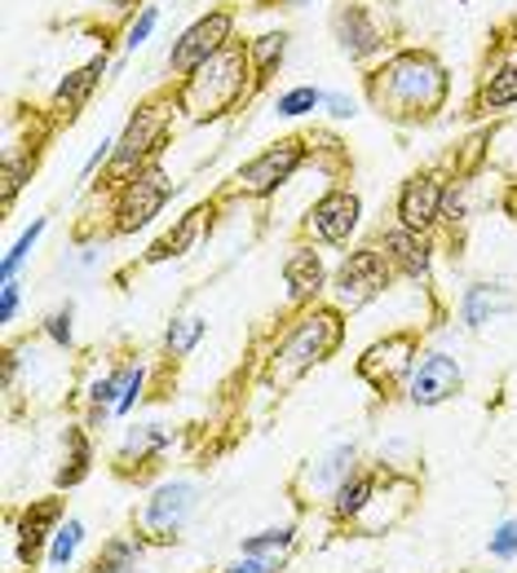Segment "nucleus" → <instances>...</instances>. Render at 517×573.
I'll return each instance as SVG.
<instances>
[{
	"label": "nucleus",
	"instance_id": "nucleus-9",
	"mask_svg": "<svg viewBox=\"0 0 517 573\" xmlns=\"http://www.w3.org/2000/svg\"><path fill=\"white\" fill-rule=\"evenodd\" d=\"M66 521V499L49 494V499H31L18 517H13V556L22 570H35L49 556V543L58 534V525Z\"/></svg>",
	"mask_w": 517,
	"mask_h": 573
},
{
	"label": "nucleus",
	"instance_id": "nucleus-36",
	"mask_svg": "<svg viewBox=\"0 0 517 573\" xmlns=\"http://www.w3.org/2000/svg\"><path fill=\"white\" fill-rule=\"evenodd\" d=\"M155 22H159V9H155V4H146V9H142V13L133 18V27L124 31V49H128V53H137V49H142V44L151 40Z\"/></svg>",
	"mask_w": 517,
	"mask_h": 573
},
{
	"label": "nucleus",
	"instance_id": "nucleus-20",
	"mask_svg": "<svg viewBox=\"0 0 517 573\" xmlns=\"http://www.w3.org/2000/svg\"><path fill=\"white\" fill-rule=\"evenodd\" d=\"M509 309H517V291L505 283H474V286H465V295H461V322H465L469 331L496 322V317L509 313Z\"/></svg>",
	"mask_w": 517,
	"mask_h": 573
},
{
	"label": "nucleus",
	"instance_id": "nucleus-4",
	"mask_svg": "<svg viewBox=\"0 0 517 573\" xmlns=\"http://www.w3.org/2000/svg\"><path fill=\"white\" fill-rule=\"evenodd\" d=\"M199 481L190 477H173V481H159L142 512H137V539L142 543H177L182 530L190 525V517L199 512Z\"/></svg>",
	"mask_w": 517,
	"mask_h": 573
},
{
	"label": "nucleus",
	"instance_id": "nucleus-17",
	"mask_svg": "<svg viewBox=\"0 0 517 573\" xmlns=\"http://www.w3.org/2000/svg\"><path fill=\"white\" fill-rule=\"evenodd\" d=\"M168 450H173V428H164V424H137V428H128L124 441H120V455H115L120 477L146 472V468L159 463Z\"/></svg>",
	"mask_w": 517,
	"mask_h": 573
},
{
	"label": "nucleus",
	"instance_id": "nucleus-42",
	"mask_svg": "<svg viewBox=\"0 0 517 573\" xmlns=\"http://www.w3.org/2000/svg\"><path fill=\"white\" fill-rule=\"evenodd\" d=\"M106 4H111V9H133L137 0H106Z\"/></svg>",
	"mask_w": 517,
	"mask_h": 573
},
{
	"label": "nucleus",
	"instance_id": "nucleus-23",
	"mask_svg": "<svg viewBox=\"0 0 517 573\" xmlns=\"http://www.w3.org/2000/svg\"><path fill=\"white\" fill-rule=\"evenodd\" d=\"M106 66H111V62H106V53H97V58H89L84 66H75L71 75H62V80H58V88H53V106L71 115V111H75V106L97 88V80L106 75Z\"/></svg>",
	"mask_w": 517,
	"mask_h": 573
},
{
	"label": "nucleus",
	"instance_id": "nucleus-41",
	"mask_svg": "<svg viewBox=\"0 0 517 573\" xmlns=\"http://www.w3.org/2000/svg\"><path fill=\"white\" fill-rule=\"evenodd\" d=\"M323 106H328L332 119H354V102L345 93H323Z\"/></svg>",
	"mask_w": 517,
	"mask_h": 573
},
{
	"label": "nucleus",
	"instance_id": "nucleus-27",
	"mask_svg": "<svg viewBox=\"0 0 517 573\" xmlns=\"http://www.w3.org/2000/svg\"><path fill=\"white\" fill-rule=\"evenodd\" d=\"M283 53H288V31H266V35H257V40L248 44V58H252V80H257V84H266V80L279 71Z\"/></svg>",
	"mask_w": 517,
	"mask_h": 573
},
{
	"label": "nucleus",
	"instance_id": "nucleus-22",
	"mask_svg": "<svg viewBox=\"0 0 517 573\" xmlns=\"http://www.w3.org/2000/svg\"><path fill=\"white\" fill-rule=\"evenodd\" d=\"M337 40H341V53L359 62V58H368V53L381 49V27L368 18L363 4H345L337 13Z\"/></svg>",
	"mask_w": 517,
	"mask_h": 573
},
{
	"label": "nucleus",
	"instance_id": "nucleus-10",
	"mask_svg": "<svg viewBox=\"0 0 517 573\" xmlns=\"http://www.w3.org/2000/svg\"><path fill=\"white\" fill-rule=\"evenodd\" d=\"M230 35H235V13H230V9H213V13L195 18V22L177 35V44H173V53H168L173 75L199 71L213 53H221V49L230 44Z\"/></svg>",
	"mask_w": 517,
	"mask_h": 573
},
{
	"label": "nucleus",
	"instance_id": "nucleus-39",
	"mask_svg": "<svg viewBox=\"0 0 517 573\" xmlns=\"http://www.w3.org/2000/svg\"><path fill=\"white\" fill-rule=\"evenodd\" d=\"M18 304H22L18 283H13V279H9V283H0V326H9V322L18 317Z\"/></svg>",
	"mask_w": 517,
	"mask_h": 573
},
{
	"label": "nucleus",
	"instance_id": "nucleus-15",
	"mask_svg": "<svg viewBox=\"0 0 517 573\" xmlns=\"http://www.w3.org/2000/svg\"><path fill=\"white\" fill-rule=\"evenodd\" d=\"M354 472H359V446H354V441H341V446L323 450L319 459H310V463L301 468L297 494H306V499H332L337 486H341L345 477H354Z\"/></svg>",
	"mask_w": 517,
	"mask_h": 573
},
{
	"label": "nucleus",
	"instance_id": "nucleus-34",
	"mask_svg": "<svg viewBox=\"0 0 517 573\" xmlns=\"http://www.w3.org/2000/svg\"><path fill=\"white\" fill-rule=\"evenodd\" d=\"M44 335H49V344H58V348H71V340H75V304H62V309H53V313L44 317Z\"/></svg>",
	"mask_w": 517,
	"mask_h": 573
},
{
	"label": "nucleus",
	"instance_id": "nucleus-31",
	"mask_svg": "<svg viewBox=\"0 0 517 573\" xmlns=\"http://www.w3.org/2000/svg\"><path fill=\"white\" fill-rule=\"evenodd\" d=\"M44 230H49V221H44V217H35V221L13 239V248H9V252H4V261H0V283H9V279L27 265V257L35 252V243H40V235H44Z\"/></svg>",
	"mask_w": 517,
	"mask_h": 573
},
{
	"label": "nucleus",
	"instance_id": "nucleus-40",
	"mask_svg": "<svg viewBox=\"0 0 517 573\" xmlns=\"http://www.w3.org/2000/svg\"><path fill=\"white\" fill-rule=\"evenodd\" d=\"M226 573H279L275 561H261V556H244L239 552V561L235 565H226Z\"/></svg>",
	"mask_w": 517,
	"mask_h": 573
},
{
	"label": "nucleus",
	"instance_id": "nucleus-6",
	"mask_svg": "<svg viewBox=\"0 0 517 573\" xmlns=\"http://www.w3.org/2000/svg\"><path fill=\"white\" fill-rule=\"evenodd\" d=\"M168 195H173V181H168V173L159 168V164H151V168H142V173H133L128 181H120V190H115V208H111V226H115V235H137V230H146L159 212H164V204H168Z\"/></svg>",
	"mask_w": 517,
	"mask_h": 573
},
{
	"label": "nucleus",
	"instance_id": "nucleus-24",
	"mask_svg": "<svg viewBox=\"0 0 517 573\" xmlns=\"http://www.w3.org/2000/svg\"><path fill=\"white\" fill-rule=\"evenodd\" d=\"M204 217H208V208H190L186 217H177V226L146 252V265H159V261H177V257H186L195 243H199V230H204Z\"/></svg>",
	"mask_w": 517,
	"mask_h": 573
},
{
	"label": "nucleus",
	"instance_id": "nucleus-32",
	"mask_svg": "<svg viewBox=\"0 0 517 573\" xmlns=\"http://www.w3.org/2000/svg\"><path fill=\"white\" fill-rule=\"evenodd\" d=\"M323 106V88H314V84H297V88H288L283 97H279V115L283 119H297V115H310V111H319Z\"/></svg>",
	"mask_w": 517,
	"mask_h": 573
},
{
	"label": "nucleus",
	"instance_id": "nucleus-37",
	"mask_svg": "<svg viewBox=\"0 0 517 573\" xmlns=\"http://www.w3.org/2000/svg\"><path fill=\"white\" fill-rule=\"evenodd\" d=\"M111 155H115V137H102V142H97V150L84 159V168H80V181H89V177H93L102 164H111Z\"/></svg>",
	"mask_w": 517,
	"mask_h": 573
},
{
	"label": "nucleus",
	"instance_id": "nucleus-13",
	"mask_svg": "<svg viewBox=\"0 0 517 573\" xmlns=\"http://www.w3.org/2000/svg\"><path fill=\"white\" fill-rule=\"evenodd\" d=\"M461 384H465V371H461V362L452 357V353H421L416 357V366H412V379H407V402L412 406H443V402H452L456 393H461Z\"/></svg>",
	"mask_w": 517,
	"mask_h": 573
},
{
	"label": "nucleus",
	"instance_id": "nucleus-5",
	"mask_svg": "<svg viewBox=\"0 0 517 573\" xmlns=\"http://www.w3.org/2000/svg\"><path fill=\"white\" fill-rule=\"evenodd\" d=\"M390 279H394V265H390V257H385L376 243L354 248V252L337 265V274H332V283H328V304H337L341 313H359V309H368L376 295H385Z\"/></svg>",
	"mask_w": 517,
	"mask_h": 573
},
{
	"label": "nucleus",
	"instance_id": "nucleus-26",
	"mask_svg": "<svg viewBox=\"0 0 517 573\" xmlns=\"http://www.w3.org/2000/svg\"><path fill=\"white\" fill-rule=\"evenodd\" d=\"M292 548H297V525H270V530H257L239 543L244 556H261V561H275V565H283Z\"/></svg>",
	"mask_w": 517,
	"mask_h": 573
},
{
	"label": "nucleus",
	"instance_id": "nucleus-16",
	"mask_svg": "<svg viewBox=\"0 0 517 573\" xmlns=\"http://www.w3.org/2000/svg\"><path fill=\"white\" fill-rule=\"evenodd\" d=\"M376 248L390 257L394 274H403V279H412V283H430V274H434V248H430L425 235L403 230V226H390Z\"/></svg>",
	"mask_w": 517,
	"mask_h": 573
},
{
	"label": "nucleus",
	"instance_id": "nucleus-29",
	"mask_svg": "<svg viewBox=\"0 0 517 573\" xmlns=\"http://www.w3.org/2000/svg\"><path fill=\"white\" fill-rule=\"evenodd\" d=\"M478 102H483V111H505V106H517V62H500V66L483 80Z\"/></svg>",
	"mask_w": 517,
	"mask_h": 573
},
{
	"label": "nucleus",
	"instance_id": "nucleus-11",
	"mask_svg": "<svg viewBox=\"0 0 517 573\" xmlns=\"http://www.w3.org/2000/svg\"><path fill=\"white\" fill-rule=\"evenodd\" d=\"M301 164H306V142H301V137H283V142L266 146L257 159H248V164L239 168L235 186H239L244 195H252V199H266V195H275L283 181H292V173H297Z\"/></svg>",
	"mask_w": 517,
	"mask_h": 573
},
{
	"label": "nucleus",
	"instance_id": "nucleus-25",
	"mask_svg": "<svg viewBox=\"0 0 517 573\" xmlns=\"http://www.w3.org/2000/svg\"><path fill=\"white\" fill-rule=\"evenodd\" d=\"M142 539L137 534H120V539H106L102 552L89 561V573H142Z\"/></svg>",
	"mask_w": 517,
	"mask_h": 573
},
{
	"label": "nucleus",
	"instance_id": "nucleus-3",
	"mask_svg": "<svg viewBox=\"0 0 517 573\" xmlns=\"http://www.w3.org/2000/svg\"><path fill=\"white\" fill-rule=\"evenodd\" d=\"M341 340H345V313H341L337 304H314V309H306V313L283 331V340L275 344V353H270V375H275L279 384H292V379H301L306 371H314L319 362H328V357L341 348Z\"/></svg>",
	"mask_w": 517,
	"mask_h": 573
},
{
	"label": "nucleus",
	"instance_id": "nucleus-2",
	"mask_svg": "<svg viewBox=\"0 0 517 573\" xmlns=\"http://www.w3.org/2000/svg\"><path fill=\"white\" fill-rule=\"evenodd\" d=\"M248 71H252V58L244 44H226L221 53H213L199 71L186 75L182 93H177V106L195 119V124H208V119H221L226 111H235L244 97H248Z\"/></svg>",
	"mask_w": 517,
	"mask_h": 573
},
{
	"label": "nucleus",
	"instance_id": "nucleus-35",
	"mask_svg": "<svg viewBox=\"0 0 517 573\" xmlns=\"http://www.w3.org/2000/svg\"><path fill=\"white\" fill-rule=\"evenodd\" d=\"M487 552H492V561H514L517 556V517H505V521L492 530Z\"/></svg>",
	"mask_w": 517,
	"mask_h": 573
},
{
	"label": "nucleus",
	"instance_id": "nucleus-33",
	"mask_svg": "<svg viewBox=\"0 0 517 573\" xmlns=\"http://www.w3.org/2000/svg\"><path fill=\"white\" fill-rule=\"evenodd\" d=\"M31 168H35V155H22V159L4 155V168H0V181H4V208L18 199V190H22V181L31 177Z\"/></svg>",
	"mask_w": 517,
	"mask_h": 573
},
{
	"label": "nucleus",
	"instance_id": "nucleus-38",
	"mask_svg": "<svg viewBox=\"0 0 517 573\" xmlns=\"http://www.w3.org/2000/svg\"><path fill=\"white\" fill-rule=\"evenodd\" d=\"M443 221L447 226L465 221V186H447V195H443Z\"/></svg>",
	"mask_w": 517,
	"mask_h": 573
},
{
	"label": "nucleus",
	"instance_id": "nucleus-18",
	"mask_svg": "<svg viewBox=\"0 0 517 573\" xmlns=\"http://www.w3.org/2000/svg\"><path fill=\"white\" fill-rule=\"evenodd\" d=\"M283 283H288V300L292 304H306V300H319L328 283H332V274H328V261H323V252L319 248H292V257L283 261Z\"/></svg>",
	"mask_w": 517,
	"mask_h": 573
},
{
	"label": "nucleus",
	"instance_id": "nucleus-21",
	"mask_svg": "<svg viewBox=\"0 0 517 573\" xmlns=\"http://www.w3.org/2000/svg\"><path fill=\"white\" fill-rule=\"evenodd\" d=\"M376 486H381V477L376 472H354V477H345L341 486H337V494L328 499V508H332V517L341 521V525H350V521H363L368 512H372V503H376Z\"/></svg>",
	"mask_w": 517,
	"mask_h": 573
},
{
	"label": "nucleus",
	"instance_id": "nucleus-1",
	"mask_svg": "<svg viewBox=\"0 0 517 573\" xmlns=\"http://www.w3.org/2000/svg\"><path fill=\"white\" fill-rule=\"evenodd\" d=\"M372 102L390 119H430L447 102V71L434 53L403 49L372 75Z\"/></svg>",
	"mask_w": 517,
	"mask_h": 573
},
{
	"label": "nucleus",
	"instance_id": "nucleus-30",
	"mask_svg": "<svg viewBox=\"0 0 517 573\" xmlns=\"http://www.w3.org/2000/svg\"><path fill=\"white\" fill-rule=\"evenodd\" d=\"M204 331H208V317H199V313L173 317L168 331H164V353H168V357H190L195 344L204 340Z\"/></svg>",
	"mask_w": 517,
	"mask_h": 573
},
{
	"label": "nucleus",
	"instance_id": "nucleus-8",
	"mask_svg": "<svg viewBox=\"0 0 517 573\" xmlns=\"http://www.w3.org/2000/svg\"><path fill=\"white\" fill-rule=\"evenodd\" d=\"M416 357H421V335H416V331H394V335L376 340V344L359 357V379L372 384L376 393L407 388Z\"/></svg>",
	"mask_w": 517,
	"mask_h": 573
},
{
	"label": "nucleus",
	"instance_id": "nucleus-12",
	"mask_svg": "<svg viewBox=\"0 0 517 573\" xmlns=\"http://www.w3.org/2000/svg\"><path fill=\"white\" fill-rule=\"evenodd\" d=\"M359 217H363V199H359L354 190L337 186V190H328V195L310 208L306 235H310L314 243H323V248H345L350 235L359 230Z\"/></svg>",
	"mask_w": 517,
	"mask_h": 573
},
{
	"label": "nucleus",
	"instance_id": "nucleus-43",
	"mask_svg": "<svg viewBox=\"0 0 517 573\" xmlns=\"http://www.w3.org/2000/svg\"><path fill=\"white\" fill-rule=\"evenodd\" d=\"M292 4H306V0H292Z\"/></svg>",
	"mask_w": 517,
	"mask_h": 573
},
{
	"label": "nucleus",
	"instance_id": "nucleus-14",
	"mask_svg": "<svg viewBox=\"0 0 517 573\" xmlns=\"http://www.w3.org/2000/svg\"><path fill=\"white\" fill-rule=\"evenodd\" d=\"M443 195L447 186L434 177V173H416L399 186V199H394V217L403 230H416V235H430L438 221H443Z\"/></svg>",
	"mask_w": 517,
	"mask_h": 573
},
{
	"label": "nucleus",
	"instance_id": "nucleus-28",
	"mask_svg": "<svg viewBox=\"0 0 517 573\" xmlns=\"http://www.w3.org/2000/svg\"><path fill=\"white\" fill-rule=\"evenodd\" d=\"M80 548H84V521L80 517H66L62 525H58V534H53V543H49V556H44V565L49 570H71L75 565V556H80Z\"/></svg>",
	"mask_w": 517,
	"mask_h": 573
},
{
	"label": "nucleus",
	"instance_id": "nucleus-7",
	"mask_svg": "<svg viewBox=\"0 0 517 573\" xmlns=\"http://www.w3.org/2000/svg\"><path fill=\"white\" fill-rule=\"evenodd\" d=\"M164 137H168V106H142L124 133L115 137V155H111V177L115 181H128L133 173L151 168V159L164 150Z\"/></svg>",
	"mask_w": 517,
	"mask_h": 573
},
{
	"label": "nucleus",
	"instance_id": "nucleus-19",
	"mask_svg": "<svg viewBox=\"0 0 517 573\" xmlns=\"http://www.w3.org/2000/svg\"><path fill=\"white\" fill-rule=\"evenodd\" d=\"M89 472H93V437H89V428H84V424H71V428L62 433V459H58V468H53V486H58V494H62V490L84 486V481H89Z\"/></svg>",
	"mask_w": 517,
	"mask_h": 573
}]
</instances>
